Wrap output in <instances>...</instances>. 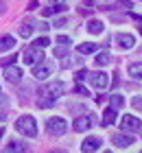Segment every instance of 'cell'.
I'll use <instances>...</instances> for the list:
<instances>
[{"mask_svg":"<svg viewBox=\"0 0 142 153\" xmlns=\"http://www.w3.org/2000/svg\"><path fill=\"white\" fill-rule=\"evenodd\" d=\"M120 129L127 131V134H138V131L142 129V120L138 116H131V114H127L123 120H120Z\"/></svg>","mask_w":142,"mask_h":153,"instance_id":"8992f818","label":"cell"},{"mask_svg":"<svg viewBox=\"0 0 142 153\" xmlns=\"http://www.w3.org/2000/svg\"><path fill=\"white\" fill-rule=\"evenodd\" d=\"M83 79H88V70H77V74H74V81L79 83V81H83Z\"/></svg>","mask_w":142,"mask_h":153,"instance_id":"4316f807","label":"cell"},{"mask_svg":"<svg viewBox=\"0 0 142 153\" xmlns=\"http://www.w3.org/2000/svg\"><path fill=\"white\" fill-rule=\"evenodd\" d=\"M55 4H66V0H53Z\"/></svg>","mask_w":142,"mask_h":153,"instance_id":"836d02e7","label":"cell"},{"mask_svg":"<svg viewBox=\"0 0 142 153\" xmlns=\"http://www.w3.org/2000/svg\"><path fill=\"white\" fill-rule=\"evenodd\" d=\"M7 151H28V147L22 144V142H18V140H11L7 144Z\"/></svg>","mask_w":142,"mask_h":153,"instance_id":"603a6c76","label":"cell"},{"mask_svg":"<svg viewBox=\"0 0 142 153\" xmlns=\"http://www.w3.org/2000/svg\"><path fill=\"white\" fill-rule=\"evenodd\" d=\"M77 53H79V55H92V53H96V44H92V42L79 44V46H77Z\"/></svg>","mask_w":142,"mask_h":153,"instance_id":"2e32d148","label":"cell"},{"mask_svg":"<svg viewBox=\"0 0 142 153\" xmlns=\"http://www.w3.org/2000/svg\"><path fill=\"white\" fill-rule=\"evenodd\" d=\"M18 44V39L13 35H2L0 37V53H7V51H13Z\"/></svg>","mask_w":142,"mask_h":153,"instance_id":"4fadbf2b","label":"cell"},{"mask_svg":"<svg viewBox=\"0 0 142 153\" xmlns=\"http://www.w3.org/2000/svg\"><path fill=\"white\" fill-rule=\"evenodd\" d=\"M33 46H37V48H48V46H51V37H48V35H39L37 39L33 42Z\"/></svg>","mask_w":142,"mask_h":153,"instance_id":"7402d4cb","label":"cell"},{"mask_svg":"<svg viewBox=\"0 0 142 153\" xmlns=\"http://www.w3.org/2000/svg\"><path fill=\"white\" fill-rule=\"evenodd\" d=\"M42 57H44V55H42V48H37V46H28L26 51L22 53V59H24V64H26V66L37 64Z\"/></svg>","mask_w":142,"mask_h":153,"instance_id":"52a82bcc","label":"cell"},{"mask_svg":"<svg viewBox=\"0 0 142 153\" xmlns=\"http://www.w3.org/2000/svg\"><path fill=\"white\" fill-rule=\"evenodd\" d=\"M4 79L9 83H20L22 81V70H20L18 66H4Z\"/></svg>","mask_w":142,"mask_h":153,"instance_id":"8fae6325","label":"cell"},{"mask_svg":"<svg viewBox=\"0 0 142 153\" xmlns=\"http://www.w3.org/2000/svg\"><path fill=\"white\" fill-rule=\"evenodd\" d=\"M88 31L92 33V35H101V33L105 31V24L101 22V20H90L88 22Z\"/></svg>","mask_w":142,"mask_h":153,"instance_id":"5bb4252c","label":"cell"},{"mask_svg":"<svg viewBox=\"0 0 142 153\" xmlns=\"http://www.w3.org/2000/svg\"><path fill=\"white\" fill-rule=\"evenodd\" d=\"M112 142L116 144L118 149H127V147H131V144H136V142H133V136H129L127 131H125V134H114Z\"/></svg>","mask_w":142,"mask_h":153,"instance_id":"30bf717a","label":"cell"},{"mask_svg":"<svg viewBox=\"0 0 142 153\" xmlns=\"http://www.w3.org/2000/svg\"><path fill=\"white\" fill-rule=\"evenodd\" d=\"M53 70H55V64H53V61L39 59L37 64H33V76H35V79H39V81L48 79V76L53 74Z\"/></svg>","mask_w":142,"mask_h":153,"instance_id":"277c9868","label":"cell"},{"mask_svg":"<svg viewBox=\"0 0 142 153\" xmlns=\"http://www.w3.org/2000/svg\"><path fill=\"white\" fill-rule=\"evenodd\" d=\"M131 107L142 112V96H133V99H131Z\"/></svg>","mask_w":142,"mask_h":153,"instance_id":"d4e9b609","label":"cell"},{"mask_svg":"<svg viewBox=\"0 0 142 153\" xmlns=\"http://www.w3.org/2000/svg\"><path fill=\"white\" fill-rule=\"evenodd\" d=\"M74 94H81V96H85V94H88V90H85L83 85H77V88H74Z\"/></svg>","mask_w":142,"mask_h":153,"instance_id":"f546056e","label":"cell"},{"mask_svg":"<svg viewBox=\"0 0 142 153\" xmlns=\"http://www.w3.org/2000/svg\"><path fill=\"white\" fill-rule=\"evenodd\" d=\"M129 74L131 79H142V61H133L129 66Z\"/></svg>","mask_w":142,"mask_h":153,"instance_id":"ac0fdd59","label":"cell"},{"mask_svg":"<svg viewBox=\"0 0 142 153\" xmlns=\"http://www.w3.org/2000/svg\"><path fill=\"white\" fill-rule=\"evenodd\" d=\"M133 44H136V37H133L131 33H123V35L116 37V46L123 48V51H127V48H133Z\"/></svg>","mask_w":142,"mask_h":153,"instance_id":"7c38bea8","label":"cell"},{"mask_svg":"<svg viewBox=\"0 0 142 153\" xmlns=\"http://www.w3.org/2000/svg\"><path fill=\"white\" fill-rule=\"evenodd\" d=\"M4 9H7V7H4V2H2V0H0V13H4Z\"/></svg>","mask_w":142,"mask_h":153,"instance_id":"d6a6232c","label":"cell"},{"mask_svg":"<svg viewBox=\"0 0 142 153\" xmlns=\"http://www.w3.org/2000/svg\"><path fill=\"white\" fill-rule=\"evenodd\" d=\"M68 59L61 61V68H74V66H83V57H70V55H66Z\"/></svg>","mask_w":142,"mask_h":153,"instance_id":"e0dca14e","label":"cell"},{"mask_svg":"<svg viewBox=\"0 0 142 153\" xmlns=\"http://www.w3.org/2000/svg\"><path fill=\"white\" fill-rule=\"evenodd\" d=\"M66 48H68V46H63V44H59V46L55 48V57H61V55H63V57H66V55H68V51H66Z\"/></svg>","mask_w":142,"mask_h":153,"instance_id":"484cf974","label":"cell"},{"mask_svg":"<svg viewBox=\"0 0 142 153\" xmlns=\"http://www.w3.org/2000/svg\"><path fill=\"white\" fill-rule=\"evenodd\" d=\"M94 61H96V66H109L112 64V55L109 53H98L94 57Z\"/></svg>","mask_w":142,"mask_h":153,"instance_id":"d6986e66","label":"cell"},{"mask_svg":"<svg viewBox=\"0 0 142 153\" xmlns=\"http://www.w3.org/2000/svg\"><path fill=\"white\" fill-rule=\"evenodd\" d=\"M66 24H68L66 18H57V20H55V26H57V29H61V26H66Z\"/></svg>","mask_w":142,"mask_h":153,"instance_id":"f1b7e54d","label":"cell"},{"mask_svg":"<svg viewBox=\"0 0 142 153\" xmlns=\"http://www.w3.org/2000/svg\"><path fill=\"white\" fill-rule=\"evenodd\" d=\"M16 57H18V55H11V57H7V59L2 61V64H4V66H11V64H16Z\"/></svg>","mask_w":142,"mask_h":153,"instance_id":"4dcf8cb0","label":"cell"},{"mask_svg":"<svg viewBox=\"0 0 142 153\" xmlns=\"http://www.w3.org/2000/svg\"><path fill=\"white\" fill-rule=\"evenodd\" d=\"M101 144H103V140H101L98 136H88V138L81 142V151H85V153L98 151V149H101Z\"/></svg>","mask_w":142,"mask_h":153,"instance_id":"9c48e42d","label":"cell"},{"mask_svg":"<svg viewBox=\"0 0 142 153\" xmlns=\"http://www.w3.org/2000/svg\"><path fill=\"white\" fill-rule=\"evenodd\" d=\"M123 103H125V99H123L120 94H112V96H109V105H112L114 109H120V107H123Z\"/></svg>","mask_w":142,"mask_h":153,"instance_id":"44dd1931","label":"cell"},{"mask_svg":"<svg viewBox=\"0 0 142 153\" xmlns=\"http://www.w3.org/2000/svg\"><path fill=\"white\" fill-rule=\"evenodd\" d=\"M94 125H96V116H94V114H81V116L74 118V125H72V127H74V131H79V134H81V131L92 129Z\"/></svg>","mask_w":142,"mask_h":153,"instance_id":"5b68a950","label":"cell"},{"mask_svg":"<svg viewBox=\"0 0 142 153\" xmlns=\"http://www.w3.org/2000/svg\"><path fill=\"white\" fill-rule=\"evenodd\" d=\"M88 79H90V83L94 85L96 90H105L107 88V83H109V79H107V74L105 72H88Z\"/></svg>","mask_w":142,"mask_h":153,"instance_id":"ba28073f","label":"cell"},{"mask_svg":"<svg viewBox=\"0 0 142 153\" xmlns=\"http://www.w3.org/2000/svg\"><path fill=\"white\" fill-rule=\"evenodd\" d=\"M20 35L22 37H31L33 35V24H22L20 26Z\"/></svg>","mask_w":142,"mask_h":153,"instance_id":"cb8c5ba5","label":"cell"},{"mask_svg":"<svg viewBox=\"0 0 142 153\" xmlns=\"http://www.w3.org/2000/svg\"><path fill=\"white\" fill-rule=\"evenodd\" d=\"M2 134H4V129H2V127H0V138H2Z\"/></svg>","mask_w":142,"mask_h":153,"instance_id":"e575fe53","label":"cell"},{"mask_svg":"<svg viewBox=\"0 0 142 153\" xmlns=\"http://www.w3.org/2000/svg\"><path fill=\"white\" fill-rule=\"evenodd\" d=\"M57 42L63 44V46H70V37H68V35H59V37H57Z\"/></svg>","mask_w":142,"mask_h":153,"instance_id":"83f0119b","label":"cell"},{"mask_svg":"<svg viewBox=\"0 0 142 153\" xmlns=\"http://www.w3.org/2000/svg\"><path fill=\"white\" fill-rule=\"evenodd\" d=\"M16 131L22 134V136H26V138H35L37 136V123H35L33 116L24 114V116H20L16 120Z\"/></svg>","mask_w":142,"mask_h":153,"instance_id":"7a4b0ae2","label":"cell"},{"mask_svg":"<svg viewBox=\"0 0 142 153\" xmlns=\"http://www.w3.org/2000/svg\"><path fill=\"white\" fill-rule=\"evenodd\" d=\"M116 114H118V109H114V107L105 109V114H103V127H109V125L116 120Z\"/></svg>","mask_w":142,"mask_h":153,"instance_id":"9a60e30c","label":"cell"},{"mask_svg":"<svg viewBox=\"0 0 142 153\" xmlns=\"http://www.w3.org/2000/svg\"><path fill=\"white\" fill-rule=\"evenodd\" d=\"M61 94H63V81H53L48 85H44L42 90H37V105L39 107H51Z\"/></svg>","mask_w":142,"mask_h":153,"instance_id":"6da1fadb","label":"cell"},{"mask_svg":"<svg viewBox=\"0 0 142 153\" xmlns=\"http://www.w3.org/2000/svg\"><path fill=\"white\" fill-rule=\"evenodd\" d=\"M131 18H133V22H138V24H142V16H133V13H131Z\"/></svg>","mask_w":142,"mask_h":153,"instance_id":"1f68e13d","label":"cell"},{"mask_svg":"<svg viewBox=\"0 0 142 153\" xmlns=\"http://www.w3.org/2000/svg\"><path fill=\"white\" fill-rule=\"evenodd\" d=\"M46 131L51 136H63L68 131V123H66V118H61V116H53V118H48L46 120Z\"/></svg>","mask_w":142,"mask_h":153,"instance_id":"3957f363","label":"cell"},{"mask_svg":"<svg viewBox=\"0 0 142 153\" xmlns=\"http://www.w3.org/2000/svg\"><path fill=\"white\" fill-rule=\"evenodd\" d=\"M57 11H66V4H55V7H46V9H42V16L48 18V16H53V13Z\"/></svg>","mask_w":142,"mask_h":153,"instance_id":"ffe728a7","label":"cell"}]
</instances>
